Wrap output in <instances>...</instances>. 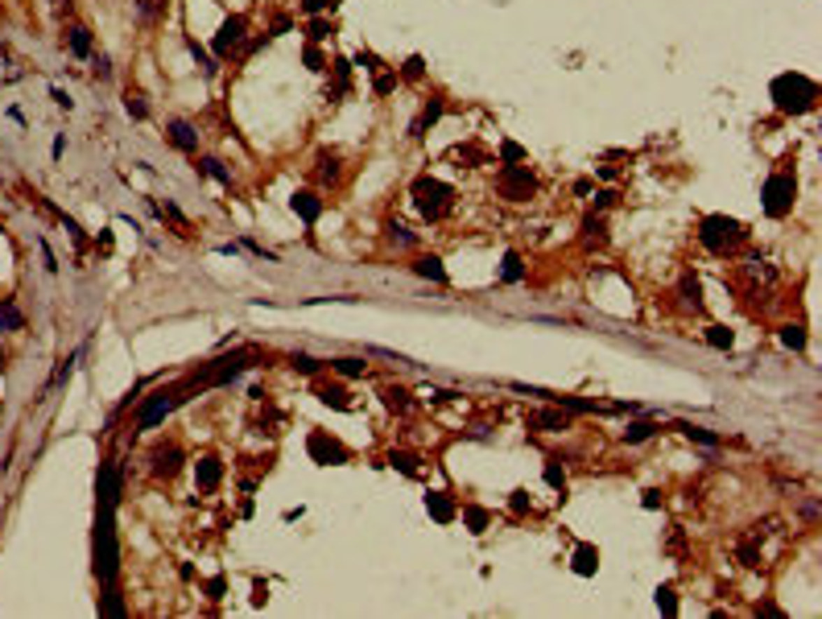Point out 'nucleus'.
Here are the masks:
<instances>
[{"mask_svg":"<svg viewBox=\"0 0 822 619\" xmlns=\"http://www.w3.org/2000/svg\"><path fill=\"white\" fill-rule=\"evenodd\" d=\"M21 326H25V314L4 298V302H0V330H21Z\"/></svg>","mask_w":822,"mask_h":619,"instance_id":"412c9836","label":"nucleus"},{"mask_svg":"<svg viewBox=\"0 0 822 619\" xmlns=\"http://www.w3.org/2000/svg\"><path fill=\"white\" fill-rule=\"evenodd\" d=\"M319 400H322V405H335V409H343V413H352V409H356V405L347 400V393H343V388H331V384H326V388H319Z\"/></svg>","mask_w":822,"mask_h":619,"instance_id":"5701e85b","label":"nucleus"},{"mask_svg":"<svg viewBox=\"0 0 822 619\" xmlns=\"http://www.w3.org/2000/svg\"><path fill=\"white\" fill-rule=\"evenodd\" d=\"M781 343H785V347H793V351H802V347H806L802 326H785V330H781Z\"/></svg>","mask_w":822,"mask_h":619,"instance_id":"f704fd0d","label":"nucleus"},{"mask_svg":"<svg viewBox=\"0 0 822 619\" xmlns=\"http://www.w3.org/2000/svg\"><path fill=\"white\" fill-rule=\"evenodd\" d=\"M306 66H310V71H326V58H322L319 45H310V50H306Z\"/></svg>","mask_w":822,"mask_h":619,"instance_id":"c03bdc74","label":"nucleus"},{"mask_svg":"<svg viewBox=\"0 0 822 619\" xmlns=\"http://www.w3.org/2000/svg\"><path fill=\"white\" fill-rule=\"evenodd\" d=\"M310 38H315V42H326V38H331V25H326V21H310Z\"/></svg>","mask_w":822,"mask_h":619,"instance_id":"de8ad7c7","label":"nucleus"},{"mask_svg":"<svg viewBox=\"0 0 822 619\" xmlns=\"http://www.w3.org/2000/svg\"><path fill=\"white\" fill-rule=\"evenodd\" d=\"M426 512H430L438 525H451V520H455V504H451L442 491H430V495H426Z\"/></svg>","mask_w":822,"mask_h":619,"instance_id":"4468645a","label":"nucleus"},{"mask_svg":"<svg viewBox=\"0 0 822 619\" xmlns=\"http://www.w3.org/2000/svg\"><path fill=\"white\" fill-rule=\"evenodd\" d=\"M319 177L322 182H335L339 177V157L335 153H319Z\"/></svg>","mask_w":822,"mask_h":619,"instance_id":"7c9ffc66","label":"nucleus"},{"mask_svg":"<svg viewBox=\"0 0 822 619\" xmlns=\"http://www.w3.org/2000/svg\"><path fill=\"white\" fill-rule=\"evenodd\" d=\"M512 512H529V491H512Z\"/></svg>","mask_w":822,"mask_h":619,"instance_id":"603ef678","label":"nucleus"},{"mask_svg":"<svg viewBox=\"0 0 822 619\" xmlns=\"http://www.w3.org/2000/svg\"><path fill=\"white\" fill-rule=\"evenodd\" d=\"M347 79H352V66L347 62H335V87H326V99H339L347 91Z\"/></svg>","mask_w":822,"mask_h":619,"instance_id":"b1692460","label":"nucleus"},{"mask_svg":"<svg viewBox=\"0 0 822 619\" xmlns=\"http://www.w3.org/2000/svg\"><path fill=\"white\" fill-rule=\"evenodd\" d=\"M294 367L310 376V372H319V359H310V355H294Z\"/></svg>","mask_w":822,"mask_h":619,"instance_id":"49530a36","label":"nucleus"},{"mask_svg":"<svg viewBox=\"0 0 822 619\" xmlns=\"http://www.w3.org/2000/svg\"><path fill=\"white\" fill-rule=\"evenodd\" d=\"M178 467H182V450H178V446L153 450V475H174Z\"/></svg>","mask_w":822,"mask_h":619,"instance_id":"ddd939ff","label":"nucleus"},{"mask_svg":"<svg viewBox=\"0 0 822 619\" xmlns=\"http://www.w3.org/2000/svg\"><path fill=\"white\" fill-rule=\"evenodd\" d=\"M595 570H599V549H595V545H579V549H575V574L591 578Z\"/></svg>","mask_w":822,"mask_h":619,"instance_id":"2eb2a0df","label":"nucleus"},{"mask_svg":"<svg viewBox=\"0 0 822 619\" xmlns=\"http://www.w3.org/2000/svg\"><path fill=\"white\" fill-rule=\"evenodd\" d=\"M153 211H157L161 219L174 223V227H178V235H190V219H186V215L178 211V207H174V203H166V207H161V203H153Z\"/></svg>","mask_w":822,"mask_h":619,"instance_id":"aec40b11","label":"nucleus"},{"mask_svg":"<svg viewBox=\"0 0 822 619\" xmlns=\"http://www.w3.org/2000/svg\"><path fill=\"white\" fill-rule=\"evenodd\" d=\"M326 8H339V0H306V13H326Z\"/></svg>","mask_w":822,"mask_h":619,"instance_id":"3c124183","label":"nucleus"},{"mask_svg":"<svg viewBox=\"0 0 822 619\" xmlns=\"http://www.w3.org/2000/svg\"><path fill=\"white\" fill-rule=\"evenodd\" d=\"M583 244H587V248H599V244H607V223H603V219H595V215H591V219L583 223Z\"/></svg>","mask_w":822,"mask_h":619,"instance_id":"6ab92c4d","label":"nucleus"},{"mask_svg":"<svg viewBox=\"0 0 822 619\" xmlns=\"http://www.w3.org/2000/svg\"><path fill=\"white\" fill-rule=\"evenodd\" d=\"M500 277H504V281H521V277H525V268H521V256H517V252H504Z\"/></svg>","mask_w":822,"mask_h":619,"instance_id":"2f4dec72","label":"nucleus"},{"mask_svg":"<svg viewBox=\"0 0 822 619\" xmlns=\"http://www.w3.org/2000/svg\"><path fill=\"white\" fill-rule=\"evenodd\" d=\"M653 434H657L653 421H633V425L624 430V442H644V438H653Z\"/></svg>","mask_w":822,"mask_h":619,"instance_id":"a878e982","label":"nucleus"},{"mask_svg":"<svg viewBox=\"0 0 822 619\" xmlns=\"http://www.w3.org/2000/svg\"><path fill=\"white\" fill-rule=\"evenodd\" d=\"M612 203H616V194H612V190H599V194H595V207H612Z\"/></svg>","mask_w":822,"mask_h":619,"instance_id":"5fc2aeb1","label":"nucleus"},{"mask_svg":"<svg viewBox=\"0 0 822 619\" xmlns=\"http://www.w3.org/2000/svg\"><path fill=\"white\" fill-rule=\"evenodd\" d=\"M793 198H798V182H793L789 174H773L769 182H765V211H769V215L781 219V215L793 207Z\"/></svg>","mask_w":822,"mask_h":619,"instance_id":"39448f33","label":"nucleus"},{"mask_svg":"<svg viewBox=\"0 0 822 619\" xmlns=\"http://www.w3.org/2000/svg\"><path fill=\"white\" fill-rule=\"evenodd\" d=\"M124 108H129L137 120H145V116H149V108H145V95H137V91H129V95H124Z\"/></svg>","mask_w":822,"mask_h":619,"instance_id":"ea45409f","label":"nucleus"},{"mask_svg":"<svg viewBox=\"0 0 822 619\" xmlns=\"http://www.w3.org/2000/svg\"><path fill=\"white\" fill-rule=\"evenodd\" d=\"M389 463H393L401 475H410V479L417 475V458H413V454H405V450H393V454H389Z\"/></svg>","mask_w":822,"mask_h":619,"instance_id":"cd10ccee","label":"nucleus"},{"mask_svg":"<svg viewBox=\"0 0 822 619\" xmlns=\"http://www.w3.org/2000/svg\"><path fill=\"white\" fill-rule=\"evenodd\" d=\"M413 207L426 215V219H442L451 207H455V190L438 177H417L413 182Z\"/></svg>","mask_w":822,"mask_h":619,"instance_id":"f03ea898","label":"nucleus"},{"mask_svg":"<svg viewBox=\"0 0 822 619\" xmlns=\"http://www.w3.org/2000/svg\"><path fill=\"white\" fill-rule=\"evenodd\" d=\"M533 190H538V177L529 170H521V166H504L500 170V194L508 203H525Z\"/></svg>","mask_w":822,"mask_h":619,"instance_id":"423d86ee","label":"nucleus"},{"mask_svg":"<svg viewBox=\"0 0 822 619\" xmlns=\"http://www.w3.org/2000/svg\"><path fill=\"white\" fill-rule=\"evenodd\" d=\"M389 231H393V240H397V244H413L410 227H401V223H389Z\"/></svg>","mask_w":822,"mask_h":619,"instance_id":"8fccbe9b","label":"nucleus"},{"mask_svg":"<svg viewBox=\"0 0 822 619\" xmlns=\"http://www.w3.org/2000/svg\"><path fill=\"white\" fill-rule=\"evenodd\" d=\"M103 616H112V619H124V603H120L116 595H108V603H103Z\"/></svg>","mask_w":822,"mask_h":619,"instance_id":"a18cd8bd","label":"nucleus"},{"mask_svg":"<svg viewBox=\"0 0 822 619\" xmlns=\"http://www.w3.org/2000/svg\"><path fill=\"white\" fill-rule=\"evenodd\" d=\"M203 174H211L215 182H224V186H231V174L224 170V161H215V157H207L203 161Z\"/></svg>","mask_w":822,"mask_h":619,"instance_id":"4c0bfd02","label":"nucleus"},{"mask_svg":"<svg viewBox=\"0 0 822 619\" xmlns=\"http://www.w3.org/2000/svg\"><path fill=\"white\" fill-rule=\"evenodd\" d=\"M54 103H58V108H71V95H66V91H58V87H54Z\"/></svg>","mask_w":822,"mask_h":619,"instance_id":"13d9d810","label":"nucleus"},{"mask_svg":"<svg viewBox=\"0 0 822 619\" xmlns=\"http://www.w3.org/2000/svg\"><path fill=\"white\" fill-rule=\"evenodd\" d=\"M413 272H417V277H426V281H438V285L447 281V268H442L438 256H421V261H413Z\"/></svg>","mask_w":822,"mask_h":619,"instance_id":"f3484780","label":"nucleus"},{"mask_svg":"<svg viewBox=\"0 0 822 619\" xmlns=\"http://www.w3.org/2000/svg\"><path fill=\"white\" fill-rule=\"evenodd\" d=\"M500 157H504V166H517V161H525V149H521L517 140H504V145H500Z\"/></svg>","mask_w":822,"mask_h":619,"instance_id":"58836bf2","label":"nucleus"},{"mask_svg":"<svg viewBox=\"0 0 822 619\" xmlns=\"http://www.w3.org/2000/svg\"><path fill=\"white\" fill-rule=\"evenodd\" d=\"M170 140H174V149H182V153H194V149H199V133H194L190 120H170Z\"/></svg>","mask_w":822,"mask_h":619,"instance_id":"f8f14e48","label":"nucleus"},{"mask_svg":"<svg viewBox=\"0 0 822 619\" xmlns=\"http://www.w3.org/2000/svg\"><path fill=\"white\" fill-rule=\"evenodd\" d=\"M66 42H71V50H75L79 58H87V54H92V34H87L83 25H71V29H66Z\"/></svg>","mask_w":822,"mask_h":619,"instance_id":"4be33fe9","label":"nucleus"},{"mask_svg":"<svg viewBox=\"0 0 822 619\" xmlns=\"http://www.w3.org/2000/svg\"><path fill=\"white\" fill-rule=\"evenodd\" d=\"M306 450H310L315 463H347V450L335 442V438H326V434H310Z\"/></svg>","mask_w":822,"mask_h":619,"instance_id":"1a4fd4ad","label":"nucleus"},{"mask_svg":"<svg viewBox=\"0 0 822 619\" xmlns=\"http://www.w3.org/2000/svg\"><path fill=\"white\" fill-rule=\"evenodd\" d=\"M360 66H364V71H372V75H376V71H380V58H376V54H360Z\"/></svg>","mask_w":822,"mask_h":619,"instance_id":"864d4df0","label":"nucleus"},{"mask_svg":"<svg viewBox=\"0 0 822 619\" xmlns=\"http://www.w3.org/2000/svg\"><path fill=\"white\" fill-rule=\"evenodd\" d=\"M744 277H748V285H752V289H760V285L769 289V285L777 281V268L769 265V261H760V256H752V261L744 265Z\"/></svg>","mask_w":822,"mask_h":619,"instance_id":"9b49d317","label":"nucleus"},{"mask_svg":"<svg viewBox=\"0 0 822 619\" xmlns=\"http://www.w3.org/2000/svg\"><path fill=\"white\" fill-rule=\"evenodd\" d=\"M690 442H702V446H719V434H711V430H702V425H678Z\"/></svg>","mask_w":822,"mask_h":619,"instance_id":"bb28decb","label":"nucleus"},{"mask_svg":"<svg viewBox=\"0 0 822 619\" xmlns=\"http://www.w3.org/2000/svg\"><path fill=\"white\" fill-rule=\"evenodd\" d=\"M682 298H686V306H694V310L702 306V302H698V281H694L690 272L682 277Z\"/></svg>","mask_w":822,"mask_h":619,"instance_id":"a19ab883","label":"nucleus"},{"mask_svg":"<svg viewBox=\"0 0 822 619\" xmlns=\"http://www.w3.org/2000/svg\"><path fill=\"white\" fill-rule=\"evenodd\" d=\"M657 607H661L665 616H678V595H674L670 586H661V590H657Z\"/></svg>","mask_w":822,"mask_h":619,"instance_id":"c9c22d12","label":"nucleus"},{"mask_svg":"<svg viewBox=\"0 0 822 619\" xmlns=\"http://www.w3.org/2000/svg\"><path fill=\"white\" fill-rule=\"evenodd\" d=\"M769 95H773V103L781 108V112H789V116H802V112H810V108H814L819 87H814L806 75H777L773 87H769Z\"/></svg>","mask_w":822,"mask_h":619,"instance_id":"f257e3e1","label":"nucleus"},{"mask_svg":"<svg viewBox=\"0 0 822 619\" xmlns=\"http://www.w3.org/2000/svg\"><path fill=\"white\" fill-rule=\"evenodd\" d=\"M380 397H384V405H389V409H397V413H410V405H413L405 388H384Z\"/></svg>","mask_w":822,"mask_h":619,"instance_id":"393cba45","label":"nucleus"},{"mask_svg":"<svg viewBox=\"0 0 822 619\" xmlns=\"http://www.w3.org/2000/svg\"><path fill=\"white\" fill-rule=\"evenodd\" d=\"M244 34H248V21L236 13V17H228L224 25H219V34H215V54L219 58H231V54H240L244 50Z\"/></svg>","mask_w":822,"mask_h":619,"instance_id":"6e6552de","label":"nucleus"},{"mask_svg":"<svg viewBox=\"0 0 822 619\" xmlns=\"http://www.w3.org/2000/svg\"><path fill=\"white\" fill-rule=\"evenodd\" d=\"M529 425H533V430H566V417H562L558 409H542V413L529 417Z\"/></svg>","mask_w":822,"mask_h":619,"instance_id":"a211bd4d","label":"nucleus"},{"mask_svg":"<svg viewBox=\"0 0 822 619\" xmlns=\"http://www.w3.org/2000/svg\"><path fill=\"white\" fill-rule=\"evenodd\" d=\"M182 400H186V384H182V388H166V393L149 397V400H145V409H140V430H153V425H157V421H161L174 405H182Z\"/></svg>","mask_w":822,"mask_h":619,"instance_id":"0eeeda50","label":"nucleus"},{"mask_svg":"<svg viewBox=\"0 0 822 619\" xmlns=\"http://www.w3.org/2000/svg\"><path fill=\"white\" fill-rule=\"evenodd\" d=\"M95 574L103 582L116 578V529H112V504H99L95 520Z\"/></svg>","mask_w":822,"mask_h":619,"instance_id":"7ed1b4c3","label":"nucleus"},{"mask_svg":"<svg viewBox=\"0 0 822 619\" xmlns=\"http://www.w3.org/2000/svg\"><path fill=\"white\" fill-rule=\"evenodd\" d=\"M95 75H99V79H108V75H112V66H108V58H99V62H95Z\"/></svg>","mask_w":822,"mask_h":619,"instance_id":"4d7b16f0","label":"nucleus"},{"mask_svg":"<svg viewBox=\"0 0 822 619\" xmlns=\"http://www.w3.org/2000/svg\"><path fill=\"white\" fill-rule=\"evenodd\" d=\"M463 516H467V525H471V532H484V529H488V512H484V508H467Z\"/></svg>","mask_w":822,"mask_h":619,"instance_id":"79ce46f5","label":"nucleus"},{"mask_svg":"<svg viewBox=\"0 0 822 619\" xmlns=\"http://www.w3.org/2000/svg\"><path fill=\"white\" fill-rule=\"evenodd\" d=\"M0 79H4V83L21 79V66H17V62H13V54H4V50H0Z\"/></svg>","mask_w":822,"mask_h":619,"instance_id":"e433bc0d","label":"nucleus"},{"mask_svg":"<svg viewBox=\"0 0 822 619\" xmlns=\"http://www.w3.org/2000/svg\"><path fill=\"white\" fill-rule=\"evenodd\" d=\"M640 504H644V508H657V504H661V491H644V500H640Z\"/></svg>","mask_w":822,"mask_h":619,"instance_id":"6e6d98bb","label":"nucleus"},{"mask_svg":"<svg viewBox=\"0 0 822 619\" xmlns=\"http://www.w3.org/2000/svg\"><path fill=\"white\" fill-rule=\"evenodd\" d=\"M438 116H442V99H430V103H426V112H421V120L413 124V136H421V129H426V124H434Z\"/></svg>","mask_w":822,"mask_h":619,"instance_id":"c85d7f7f","label":"nucleus"},{"mask_svg":"<svg viewBox=\"0 0 822 619\" xmlns=\"http://www.w3.org/2000/svg\"><path fill=\"white\" fill-rule=\"evenodd\" d=\"M289 207H294V211H298V215H302L306 223H315V219L322 215V203L315 198V194H306V190H302V194H294V198H289Z\"/></svg>","mask_w":822,"mask_h":619,"instance_id":"dca6fc26","label":"nucleus"},{"mask_svg":"<svg viewBox=\"0 0 822 619\" xmlns=\"http://www.w3.org/2000/svg\"><path fill=\"white\" fill-rule=\"evenodd\" d=\"M546 483L554 487V491H566V471L558 467V458H549V463H546Z\"/></svg>","mask_w":822,"mask_h":619,"instance_id":"473e14b6","label":"nucleus"},{"mask_svg":"<svg viewBox=\"0 0 822 619\" xmlns=\"http://www.w3.org/2000/svg\"><path fill=\"white\" fill-rule=\"evenodd\" d=\"M698 240L711 252H728V248H735L744 240V227L735 219H728V215H707V219L698 223Z\"/></svg>","mask_w":822,"mask_h":619,"instance_id":"20e7f679","label":"nucleus"},{"mask_svg":"<svg viewBox=\"0 0 822 619\" xmlns=\"http://www.w3.org/2000/svg\"><path fill=\"white\" fill-rule=\"evenodd\" d=\"M393 87H397V79H393V75H384V71H376V83H372V91H376V95H389Z\"/></svg>","mask_w":822,"mask_h":619,"instance_id":"37998d69","label":"nucleus"},{"mask_svg":"<svg viewBox=\"0 0 822 619\" xmlns=\"http://www.w3.org/2000/svg\"><path fill=\"white\" fill-rule=\"evenodd\" d=\"M219 479H224V463L219 458H199V471H194V483L203 487V491H215L219 487Z\"/></svg>","mask_w":822,"mask_h":619,"instance_id":"9d476101","label":"nucleus"},{"mask_svg":"<svg viewBox=\"0 0 822 619\" xmlns=\"http://www.w3.org/2000/svg\"><path fill=\"white\" fill-rule=\"evenodd\" d=\"M421 71H426V62H421V58L413 54L410 62H405V79H421Z\"/></svg>","mask_w":822,"mask_h":619,"instance_id":"09e8293b","label":"nucleus"},{"mask_svg":"<svg viewBox=\"0 0 822 619\" xmlns=\"http://www.w3.org/2000/svg\"><path fill=\"white\" fill-rule=\"evenodd\" d=\"M335 372H339V376H364L368 363L364 359H335Z\"/></svg>","mask_w":822,"mask_h":619,"instance_id":"72a5a7b5","label":"nucleus"},{"mask_svg":"<svg viewBox=\"0 0 822 619\" xmlns=\"http://www.w3.org/2000/svg\"><path fill=\"white\" fill-rule=\"evenodd\" d=\"M707 343L715 347V351H728L731 347V330L728 326H707Z\"/></svg>","mask_w":822,"mask_h":619,"instance_id":"c756f323","label":"nucleus"}]
</instances>
